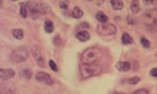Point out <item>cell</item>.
Returning <instances> with one entry per match:
<instances>
[{"label": "cell", "instance_id": "cell-25", "mask_svg": "<svg viewBox=\"0 0 157 94\" xmlns=\"http://www.w3.org/2000/svg\"><path fill=\"white\" fill-rule=\"evenodd\" d=\"M59 6H60V8H62V9L67 10L68 8V3L66 1H60Z\"/></svg>", "mask_w": 157, "mask_h": 94}, {"label": "cell", "instance_id": "cell-10", "mask_svg": "<svg viewBox=\"0 0 157 94\" xmlns=\"http://www.w3.org/2000/svg\"><path fill=\"white\" fill-rule=\"evenodd\" d=\"M116 69L119 71H128L131 69V64L128 61H118L115 64Z\"/></svg>", "mask_w": 157, "mask_h": 94}, {"label": "cell", "instance_id": "cell-29", "mask_svg": "<svg viewBox=\"0 0 157 94\" xmlns=\"http://www.w3.org/2000/svg\"><path fill=\"white\" fill-rule=\"evenodd\" d=\"M150 1L151 2V3L150 4H152V5L156 6V7L157 8V0H156V1Z\"/></svg>", "mask_w": 157, "mask_h": 94}, {"label": "cell", "instance_id": "cell-28", "mask_svg": "<svg viewBox=\"0 0 157 94\" xmlns=\"http://www.w3.org/2000/svg\"><path fill=\"white\" fill-rule=\"evenodd\" d=\"M133 18L132 16H128V17H127V22H128V23L129 24H134V22H133V21H134V20H133Z\"/></svg>", "mask_w": 157, "mask_h": 94}, {"label": "cell", "instance_id": "cell-23", "mask_svg": "<svg viewBox=\"0 0 157 94\" xmlns=\"http://www.w3.org/2000/svg\"><path fill=\"white\" fill-rule=\"evenodd\" d=\"M22 75L24 78L30 79L32 76V73H31V71L29 69H24L22 71Z\"/></svg>", "mask_w": 157, "mask_h": 94}, {"label": "cell", "instance_id": "cell-20", "mask_svg": "<svg viewBox=\"0 0 157 94\" xmlns=\"http://www.w3.org/2000/svg\"><path fill=\"white\" fill-rule=\"evenodd\" d=\"M140 43H141L142 47L145 49H148L150 47V42L145 38H142L140 40Z\"/></svg>", "mask_w": 157, "mask_h": 94}, {"label": "cell", "instance_id": "cell-17", "mask_svg": "<svg viewBox=\"0 0 157 94\" xmlns=\"http://www.w3.org/2000/svg\"><path fill=\"white\" fill-rule=\"evenodd\" d=\"M71 15H72L73 18L75 19H79L83 16V12L82 10L80 9V8L75 7L74 9H73Z\"/></svg>", "mask_w": 157, "mask_h": 94}, {"label": "cell", "instance_id": "cell-19", "mask_svg": "<svg viewBox=\"0 0 157 94\" xmlns=\"http://www.w3.org/2000/svg\"><path fill=\"white\" fill-rule=\"evenodd\" d=\"M12 34L16 39L22 40L24 37V34L21 29H13L12 30Z\"/></svg>", "mask_w": 157, "mask_h": 94}, {"label": "cell", "instance_id": "cell-24", "mask_svg": "<svg viewBox=\"0 0 157 94\" xmlns=\"http://www.w3.org/2000/svg\"><path fill=\"white\" fill-rule=\"evenodd\" d=\"M133 94H149V91L146 89H139L136 90Z\"/></svg>", "mask_w": 157, "mask_h": 94}, {"label": "cell", "instance_id": "cell-15", "mask_svg": "<svg viewBox=\"0 0 157 94\" xmlns=\"http://www.w3.org/2000/svg\"><path fill=\"white\" fill-rule=\"evenodd\" d=\"M44 30L45 32L47 33H52L54 30V23L51 20H46L44 23Z\"/></svg>", "mask_w": 157, "mask_h": 94}, {"label": "cell", "instance_id": "cell-13", "mask_svg": "<svg viewBox=\"0 0 157 94\" xmlns=\"http://www.w3.org/2000/svg\"><path fill=\"white\" fill-rule=\"evenodd\" d=\"M96 18L100 23H106L108 20V16L102 11H98L96 14Z\"/></svg>", "mask_w": 157, "mask_h": 94}, {"label": "cell", "instance_id": "cell-7", "mask_svg": "<svg viewBox=\"0 0 157 94\" xmlns=\"http://www.w3.org/2000/svg\"><path fill=\"white\" fill-rule=\"evenodd\" d=\"M31 53L34 57L35 61H36L37 64L40 67H44L45 64L44 61H43L42 55H41L40 49L38 47V46L34 45L31 48Z\"/></svg>", "mask_w": 157, "mask_h": 94}, {"label": "cell", "instance_id": "cell-30", "mask_svg": "<svg viewBox=\"0 0 157 94\" xmlns=\"http://www.w3.org/2000/svg\"><path fill=\"white\" fill-rule=\"evenodd\" d=\"M112 94H126L124 93H120V92H117V91H115V92H113Z\"/></svg>", "mask_w": 157, "mask_h": 94}, {"label": "cell", "instance_id": "cell-18", "mask_svg": "<svg viewBox=\"0 0 157 94\" xmlns=\"http://www.w3.org/2000/svg\"><path fill=\"white\" fill-rule=\"evenodd\" d=\"M130 8L133 14H137L140 12V3L138 1L133 0L131 1Z\"/></svg>", "mask_w": 157, "mask_h": 94}, {"label": "cell", "instance_id": "cell-5", "mask_svg": "<svg viewBox=\"0 0 157 94\" xmlns=\"http://www.w3.org/2000/svg\"><path fill=\"white\" fill-rule=\"evenodd\" d=\"M141 19L146 26H153L157 22V10L156 8H150L146 10L142 14Z\"/></svg>", "mask_w": 157, "mask_h": 94}, {"label": "cell", "instance_id": "cell-27", "mask_svg": "<svg viewBox=\"0 0 157 94\" xmlns=\"http://www.w3.org/2000/svg\"><path fill=\"white\" fill-rule=\"evenodd\" d=\"M1 94H14V93L11 89H5V90H2Z\"/></svg>", "mask_w": 157, "mask_h": 94}, {"label": "cell", "instance_id": "cell-2", "mask_svg": "<svg viewBox=\"0 0 157 94\" xmlns=\"http://www.w3.org/2000/svg\"><path fill=\"white\" fill-rule=\"evenodd\" d=\"M102 56L103 53L101 50L96 47H91L83 52L81 60L83 64H97L102 60Z\"/></svg>", "mask_w": 157, "mask_h": 94}, {"label": "cell", "instance_id": "cell-21", "mask_svg": "<svg viewBox=\"0 0 157 94\" xmlns=\"http://www.w3.org/2000/svg\"><path fill=\"white\" fill-rule=\"evenodd\" d=\"M49 65L51 69L54 72L58 71V67L57 64H56V62L54 61L53 60H49Z\"/></svg>", "mask_w": 157, "mask_h": 94}, {"label": "cell", "instance_id": "cell-3", "mask_svg": "<svg viewBox=\"0 0 157 94\" xmlns=\"http://www.w3.org/2000/svg\"><path fill=\"white\" fill-rule=\"evenodd\" d=\"M102 67L98 64H83L80 67V72L83 78L96 76L102 72Z\"/></svg>", "mask_w": 157, "mask_h": 94}, {"label": "cell", "instance_id": "cell-6", "mask_svg": "<svg viewBox=\"0 0 157 94\" xmlns=\"http://www.w3.org/2000/svg\"><path fill=\"white\" fill-rule=\"evenodd\" d=\"M97 32L102 36H109L117 32V27L111 23H101L97 26Z\"/></svg>", "mask_w": 157, "mask_h": 94}, {"label": "cell", "instance_id": "cell-1", "mask_svg": "<svg viewBox=\"0 0 157 94\" xmlns=\"http://www.w3.org/2000/svg\"><path fill=\"white\" fill-rule=\"evenodd\" d=\"M27 8L33 20H37L43 14H47L51 11V8L43 2L31 1L27 2Z\"/></svg>", "mask_w": 157, "mask_h": 94}, {"label": "cell", "instance_id": "cell-4", "mask_svg": "<svg viewBox=\"0 0 157 94\" xmlns=\"http://www.w3.org/2000/svg\"><path fill=\"white\" fill-rule=\"evenodd\" d=\"M29 56V53L26 47H19L16 48L11 53V58L16 63H21L24 62Z\"/></svg>", "mask_w": 157, "mask_h": 94}, {"label": "cell", "instance_id": "cell-8", "mask_svg": "<svg viewBox=\"0 0 157 94\" xmlns=\"http://www.w3.org/2000/svg\"><path fill=\"white\" fill-rule=\"evenodd\" d=\"M35 79L39 82L44 83L48 85H52L54 83V81L52 79L51 76L49 74L43 71H39L35 75Z\"/></svg>", "mask_w": 157, "mask_h": 94}, {"label": "cell", "instance_id": "cell-14", "mask_svg": "<svg viewBox=\"0 0 157 94\" xmlns=\"http://www.w3.org/2000/svg\"><path fill=\"white\" fill-rule=\"evenodd\" d=\"M110 3H111L113 10H122L123 6H124L123 2L122 1H120V0H111V1H110Z\"/></svg>", "mask_w": 157, "mask_h": 94}, {"label": "cell", "instance_id": "cell-16", "mask_svg": "<svg viewBox=\"0 0 157 94\" xmlns=\"http://www.w3.org/2000/svg\"><path fill=\"white\" fill-rule=\"evenodd\" d=\"M20 5V15L23 18H26L28 15L27 12V5L24 2H20L19 3Z\"/></svg>", "mask_w": 157, "mask_h": 94}, {"label": "cell", "instance_id": "cell-9", "mask_svg": "<svg viewBox=\"0 0 157 94\" xmlns=\"http://www.w3.org/2000/svg\"><path fill=\"white\" fill-rule=\"evenodd\" d=\"M15 76V71L12 69H0V77L2 81H7L14 78Z\"/></svg>", "mask_w": 157, "mask_h": 94}, {"label": "cell", "instance_id": "cell-12", "mask_svg": "<svg viewBox=\"0 0 157 94\" xmlns=\"http://www.w3.org/2000/svg\"><path fill=\"white\" fill-rule=\"evenodd\" d=\"M121 43L124 45H129L133 43V40L128 33L125 32L121 36Z\"/></svg>", "mask_w": 157, "mask_h": 94}, {"label": "cell", "instance_id": "cell-11", "mask_svg": "<svg viewBox=\"0 0 157 94\" xmlns=\"http://www.w3.org/2000/svg\"><path fill=\"white\" fill-rule=\"evenodd\" d=\"M77 39H78L80 42L85 43V42L88 41L90 38V34L87 31H81L77 33L75 35Z\"/></svg>", "mask_w": 157, "mask_h": 94}, {"label": "cell", "instance_id": "cell-22", "mask_svg": "<svg viewBox=\"0 0 157 94\" xmlns=\"http://www.w3.org/2000/svg\"><path fill=\"white\" fill-rule=\"evenodd\" d=\"M140 81V78L139 77H133L132 78H130L128 80V83L130 85H135Z\"/></svg>", "mask_w": 157, "mask_h": 94}, {"label": "cell", "instance_id": "cell-26", "mask_svg": "<svg viewBox=\"0 0 157 94\" xmlns=\"http://www.w3.org/2000/svg\"><path fill=\"white\" fill-rule=\"evenodd\" d=\"M150 74L151 76L154 77H157V68H154L150 71Z\"/></svg>", "mask_w": 157, "mask_h": 94}]
</instances>
